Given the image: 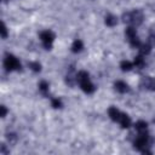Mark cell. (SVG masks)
Listing matches in <instances>:
<instances>
[{
	"label": "cell",
	"instance_id": "1",
	"mask_svg": "<svg viewBox=\"0 0 155 155\" xmlns=\"http://www.w3.org/2000/svg\"><path fill=\"white\" fill-rule=\"evenodd\" d=\"M75 78H76V82H79V85H80V88H81L85 93L91 94V93H93V92L96 91V87H94V85L91 82V80H90V74H88L87 71L80 70V71H78V74L75 75Z\"/></svg>",
	"mask_w": 155,
	"mask_h": 155
},
{
	"label": "cell",
	"instance_id": "2",
	"mask_svg": "<svg viewBox=\"0 0 155 155\" xmlns=\"http://www.w3.org/2000/svg\"><path fill=\"white\" fill-rule=\"evenodd\" d=\"M143 13L140 10H132L128 12H125L122 15V19L125 23H127L128 25H133V27H138L143 23Z\"/></svg>",
	"mask_w": 155,
	"mask_h": 155
},
{
	"label": "cell",
	"instance_id": "3",
	"mask_svg": "<svg viewBox=\"0 0 155 155\" xmlns=\"http://www.w3.org/2000/svg\"><path fill=\"white\" fill-rule=\"evenodd\" d=\"M4 67L7 71H12V70H19L21 69V63L19 61L13 56L7 53L4 58Z\"/></svg>",
	"mask_w": 155,
	"mask_h": 155
},
{
	"label": "cell",
	"instance_id": "4",
	"mask_svg": "<svg viewBox=\"0 0 155 155\" xmlns=\"http://www.w3.org/2000/svg\"><path fill=\"white\" fill-rule=\"evenodd\" d=\"M54 39H56V35L52 30H44V31L40 33V40H41V42H42V45L46 50L52 48Z\"/></svg>",
	"mask_w": 155,
	"mask_h": 155
},
{
	"label": "cell",
	"instance_id": "5",
	"mask_svg": "<svg viewBox=\"0 0 155 155\" xmlns=\"http://www.w3.org/2000/svg\"><path fill=\"white\" fill-rule=\"evenodd\" d=\"M140 87L148 91H154L155 92V78L151 76H144L140 80Z\"/></svg>",
	"mask_w": 155,
	"mask_h": 155
},
{
	"label": "cell",
	"instance_id": "6",
	"mask_svg": "<svg viewBox=\"0 0 155 155\" xmlns=\"http://www.w3.org/2000/svg\"><path fill=\"white\" fill-rule=\"evenodd\" d=\"M114 88H115L119 93H126V92L130 91V86H128L125 81H122V80L116 81V82L114 84Z\"/></svg>",
	"mask_w": 155,
	"mask_h": 155
},
{
	"label": "cell",
	"instance_id": "7",
	"mask_svg": "<svg viewBox=\"0 0 155 155\" xmlns=\"http://www.w3.org/2000/svg\"><path fill=\"white\" fill-rule=\"evenodd\" d=\"M121 113L122 111H120L117 108H115V107H110L109 109H108V115H109V117L113 120V121H115V122H117L119 121V119H120V116H121Z\"/></svg>",
	"mask_w": 155,
	"mask_h": 155
},
{
	"label": "cell",
	"instance_id": "8",
	"mask_svg": "<svg viewBox=\"0 0 155 155\" xmlns=\"http://www.w3.org/2000/svg\"><path fill=\"white\" fill-rule=\"evenodd\" d=\"M117 122L120 124V126H121L122 128H128V127L131 126V119H130V116H128L127 114H125V113H121V116H120V119H119Z\"/></svg>",
	"mask_w": 155,
	"mask_h": 155
},
{
	"label": "cell",
	"instance_id": "9",
	"mask_svg": "<svg viewBox=\"0 0 155 155\" xmlns=\"http://www.w3.org/2000/svg\"><path fill=\"white\" fill-rule=\"evenodd\" d=\"M82 48H84V44H82V41L80 39H76V40L73 41V44H71V52L79 53V52L82 51Z\"/></svg>",
	"mask_w": 155,
	"mask_h": 155
},
{
	"label": "cell",
	"instance_id": "10",
	"mask_svg": "<svg viewBox=\"0 0 155 155\" xmlns=\"http://www.w3.org/2000/svg\"><path fill=\"white\" fill-rule=\"evenodd\" d=\"M104 23H105L108 27H114V25L117 24V17L114 16V15H111V13H109V15L105 16V18H104Z\"/></svg>",
	"mask_w": 155,
	"mask_h": 155
},
{
	"label": "cell",
	"instance_id": "11",
	"mask_svg": "<svg viewBox=\"0 0 155 155\" xmlns=\"http://www.w3.org/2000/svg\"><path fill=\"white\" fill-rule=\"evenodd\" d=\"M120 68H121L122 71H130V70H132L134 68V65H133V62H130L127 59H124L120 63Z\"/></svg>",
	"mask_w": 155,
	"mask_h": 155
},
{
	"label": "cell",
	"instance_id": "12",
	"mask_svg": "<svg viewBox=\"0 0 155 155\" xmlns=\"http://www.w3.org/2000/svg\"><path fill=\"white\" fill-rule=\"evenodd\" d=\"M39 91H40L44 96H47V94H48V91H50V85H48V82L45 81V80L40 81V84H39Z\"/></svg>",
	"mask_w": 155,
	"mask_h": 155
},
{
	"label": "cell",
	"instance_id": "13",
	"mask_svg": "<svg viewBox=\"0 0 155 155\" xmlns=\"http://www.w3.org/2000/svg\"><path fill=\"white\" fill-rule=\"evenodd\" d=\"M134 128L137 130V132H144L148 130V124L144 120H138L134 124Z\"/></svg>",
	"mask_w": 155,
	"mask_h": 155
},
{
	"label": "cell",
	"instance_id": "14",
	"mask_svg": "<svg viewBox=\"0 0 155 155\" xmlns=\"http://www.w3.org/2000/svg\"><path fill=\"white\" fill-rule=\"evenodd\" d=\"M133 65H134L136 68H138V69H142V68L145 65V61H144V58H143L142 54L134 57V59H133Z\"/></svg>",
	"mask_w": 155,
	"mask_h": 155
},
{
	"label": "cell",
	"instance_id": "15",
	"mask_svg": "<svg viewBox=\"0 0 155 155\" xmlns=\"http://www.w3.org/2000/svg\"><path fill=\"white\" fill-rule=\"evenodd\" d=\"M138 50H139V52H140V54H142V56L148 54V53H150V51H151V45L147 41L145 44H142V45L138 47Z\"/></svg>",
	"mask_w": 155,
	"mask_h": 155
},
{
	"label": "cell",
	"instance_id": "16",
	"mask_svg": "<svg viewBox=\"0 0 155 155\" xmlns=\"http://www.w3.org/2000/svg\"><path fill=\"white\" fill-rule=\"evenodd\" d=\"M28 67H29L34 73H39V71H41V64H40L39 62H36V61H31V62H29V63H28Z\"/></svg>",
	"mask_w": 155,
	"mask_h": 155
},
{
	"label": "cell",
	"instance_id": "17",
	"mask_svg": "<svg viewBox=\"0 0 155 155\" xmlns=\"http://www.w3.org/2000/svg\"><path fill=\"white\" fill-rule=\"evenodd\" d=\"M51 105L54 108V109H59L63 107V102L61 98H57V97H53L51 98Z\"/></svg>",
	"mask_w": 155,
	"mask_h": 155
},
{
	"label": "cell",
	"instance_id": "18",
	"mask_svg": "<svg viewBox=\"0 0 155 155\" xmlns=\"http://www.w3.org/2000/svg\"><path fill=\"white\" fill-rule=\"evenodd\" d=\"M148 42L151 45V47L155 46V28H151V29H150L149 38H148Z\"/></svg>",
	"mask_w": 155,
	"mask_h": 155
},
{
	"label": "cell",
	"instance_id": "19",
	"mask_svg": "<svg viewBox=\"0 0 155 155\" xmlns=\"http://www.w3.org/2000/svg\"><path fill=\"white\" fill-rule=\"evenodd\" d=\"M6 139H7V142L10 144H15L17 142V136H16V133H7L6 134Z\"/></svg>",
	"mask_w": 155,
	"mask_h": 155
},
{
	"label": "cell",
	"instance_id": "20",
	"mask_svg": "<svg viewBox=\"0 0 155 155\" xmlns=\"http://www.w3.org/2000/svg\"><path fill=\"white\" fill-rule=\"evenodd\" d=\"M7 35H8L7 27H6V24L2 22V23H1V38H2V39H6V38H7Z\"/></svg>",
	"mask_w": 155,
	"mask_h": 155
},
{
	"label": "cell",
	"instance_id": "21",
	"mask_svg": "<svg viewBox=\"0 0 155 155\" xmlns=\"http://www.w3.org/2000/svg\"><path fill=\"white\" fill-rule=\"evenodd\" d=\"M0 109H1L0 116H1V117H5V116H6V114H7V109H6V107H5V105H1V107H0Z\"/></svg>",
	"mask_w": 155,
	"mask_h": 155
},
{
	"label": "cell",
	"instance_id": "22",
	"mask_svg": "<svg viewBox=\"0 0 155 155\" xmlns=\"http://www.w3.org/2000/svg\"><path fill=\"white\" fill-rule=\"evenodd\" d=\"M0 153H1V154H7V153H10V151H7V150H6V145L2 144V145H1V149H0Z\"/></svg>",
	"mask_w": 155,
	"mask_h": 155
},
{
	"label": "cell",
	"instance_id": "23",
	"mask_svg": "<svg viewBox=\"0 0 155 155\" xmlns=\"http://www.w3.org/2000/svg\"><path fill=\"white\" fill-rule=\"evenodd\" d=\"M4 1H5V0H4Z\"/></svg>",
	"mask_w": 155,
	"mask_h": 155
}]
</instances>
